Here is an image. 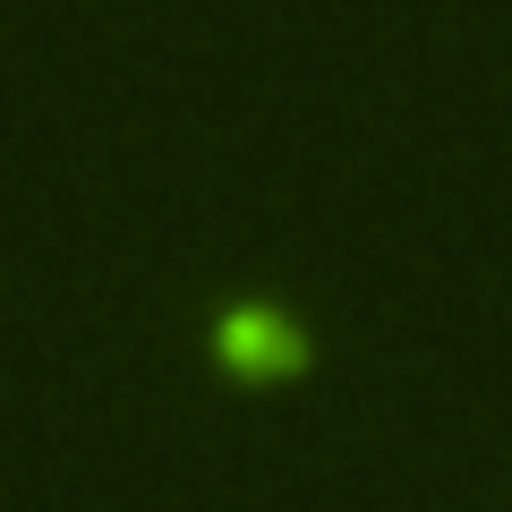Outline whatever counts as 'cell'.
<instances>
[{
	"instance_id": "6da1fadb",
	"label": "cell",
	"mask_w": 512,
	"mask_h": 512,
	"mask_svg": "<svg viewBox=\"0 0 512 512\" xmlns=\"http://www.w3.org/2000/svg\"><path fill=\"white\" fill-rule=\"evenodd\" d=\"M205 350H214V367L231 384H299L316 367V333L299 325L282 299H231V308H214V325H205Z\"/></svg>"
}]
</instances>
